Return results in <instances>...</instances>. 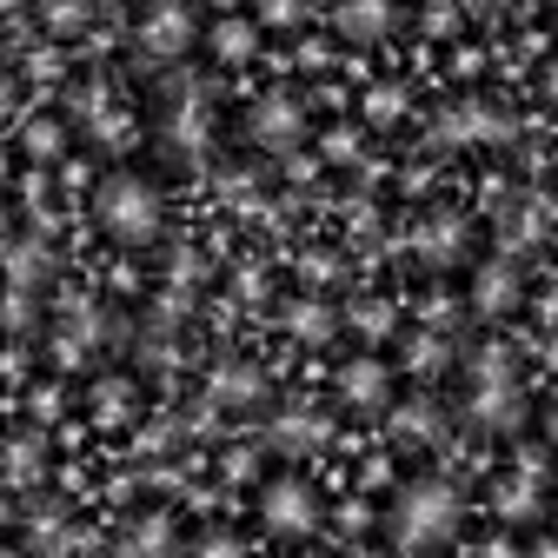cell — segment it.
<instances>
[{
  "label": "cell",
  "instance_id": "cell-43",
  "mask_svg": "<svg viewBox=\"0 0 558 558\" xmlns=\"http://www.w3.org/2000/svg\"><path fill=\"white\" fill-rule=\"evenodd\" d=\"M0 525H8V499H0Z\"/></svg>",
  "mask_w": 558,
  "mask_h": 558
},
{
  "label": "cell",
  "instance_id": "cell-19",
  "mask_svg": "<svg viewBox=\"0 0 558 558\" xmlns=\"http://www.w3.org/2000/svg\"><path fill=\"white\" fill-rule=\"evenodd\" d=\"M0 266H8V287L40 293L47 279H53V246H47V240H14L8 253H0Z\"/></svg>",
  "mask_w": 558,
  "mask_h": 558
},
{
  "label": "cell",
  "instance_id": "cell-8",
  "mask_svg": "<svg viewBox=\"0 0 558 558\" xmlns=\"http://www.w3.org/2000/svg\"><path fill=\"white\" fill-rule=\"evenodd\" d=\"M113 332V319H107V306L100 300H87V293H74V300H60V332H53V360L60 366H81L94 345Z\"/></svg>",
  "mask_w": 558,
  "mask_h": 558
},
{
  "label": "cell",
  "instance_id": "cell-23",
  "mask_svg": "<svg viewBox=\"0 0 558 558\" xmlns=\"http://www.w3.org/2000/svg\"><path fill=\"white\" fill-rule=\"evenodd\" d=\"M206 47H214V60L240 66V60H253V53H259V21H240V14H227V21H214V27H206Z\"/></svg>",
  "mask_w": 558,
  "mask_h": 558
},
{
  "label": "cell",
  "instance_id": "cell-14",
  "mask_svg": "<svg viewBox=\"0 0 558 558\" xmlns=\"http://www.w3.org/2000/svg\"><path fill=\"white\" fill-rule=\"evenodd\" d=\"M339 399L353 405V412H386L392 405V366L360 353V360H345L339 366Z\"/></svg>",
  "mask_w": 558,
  "mask_h": 558
},
{
  "label": "cell",
  "instance_id": "cell-10",
  "mask_svg": "<svg viewBox=\"0 0 558 558\" xmlns=\"http://www.w3.org/2000/svg\"><path fill=\"white\" fill-rule=\"evenodd\" d=\"M326 439H332V418H326L319 405H306V399H300V405H279L272 426H266V446H272L279 459H313Z\"/></svg>",
  "mask_w": 558,
  "mask_h": 558
},
{
  "label": "cell",
  "instance_id": "cell-37",
  "mask_svg": "<svg viewBox=\"0 0 558 558\" xmlns=\"http://www.w3.org/2000/svg\"><path fill=\"white\" fill-rule=\"evenodd\" d=\"M545 439H551V446H558V399H551V405H545Z\"/></svg>",
  "mask_w": 558,
  "mask_h": 558
},
{
  "label": "cell",
  "instance_id": "cell-30",
  "mask_svg": "<svg viewBox=\"0 0 558 558\" xmlns=\"http://www.w3.org/2000/svg\"><path fill=\"white\" fill-rule=\"evenodd\" d=\"M40 319V300L27 293V287H8V293H0V326H8V332H27Z\"/></svg>",
  "mask_w": 558,
  "mask_h": 558
},
{
  "label": "cell",
  "instance_id": "cell-34",
  "mask_svg": "<svg viewBox=\"0 0 558 558\" xmlns=\"http://www.w3.org/2000/svg\"><path fill=\"white\" fill-rule=\"evenodd\" d=\"M326 160H360V133H353V126L326 133Z\"/></svg>",
  "mask_w": 558,
  "mask_h": 558
},
{
  "label": "cell",
  "instance_id": "cell-20",
  "mask_svg": "<svg viewBox=\"0 0 558 558\" xmlns=\"http://www.w3.org/2000/svg\"><path fill=\"white\" fill-rule=\"evenodd\" d=\"M287 332H293L300 345H326V339L339 332V313H332L319 293H300V300H287Z\"/></svg>",
  "mask_w": 558,
  "mask_h": 558
},
{
  "label": "cell",
  "instance_id": "cell-22",
  "mask_svg": "<svg viewBox=\"0 0 558 558\" xmlns=\"http://www.w3.org/2000/svg\"><path fill=\"white\" fill-rule=\"evenodd\" d=\"M87 405H94V418H100V426H126V418H133V405H140V386H133L126 373H107V379H94Z\"/></svg>",
  "mask_w": 558,
  "mask_h": 558
},
{
  "label": "cell",
  "instance_id": "cell-41",
  "mask_svg": "<svg viewBox=\"0 0 558 558\" xmlns=\"http://www.w3.org/2000/svg\"><path fill=\"white\" fill-rule=\"evenodd\" d=\"M538 558H558V545H538Z\"/></svg>",
  "mask_w": 558,
  "mask_h": 558
},
{
  "label": "cell",
  "instance_id": "cell-18",
  "mask_svg": "<svg viewBox=\"0 0 558 558\" xmlns=\"http://www.w3.org/2000/svg\"><path fill=\"white\" fill-rule=\"evenodd\" d=\"M392 433L405 446H439L446 439V405L439 399H405V405H392Z\"/></svg>",
  "mask_w": 558,
  "mask_h": 558
},
{
  "label": "cell",
  "instance_id": "cell-6",
  "mask_svg": "<svg viewBox=\"0 0 558 558\" xmlns=\"http://www.w3.org/2000/svg\"><path fill=\"white\" fill-rule=\"evenodd\" d=\"M246 140L259 154H293L306 140V107L293 94H259L253 113H246Z\"/></svg>",
  "mask_w": 558,
  "mask_h": 558
},
{
  "label": "cell",
  "instance_id": "cell-17",
  "mask_svg": "<svg viewBox=\"0 0 558 558\" xmlns=\"http://www.w3.org/2000/svg\"><path fill=\"white\" fill-rule=\"evenodd\" d=\"M545 227H551V206H545V199H506V214H499V246H506V253H525V246L545 240Z\"/></svg>",
  "mask_w": 558,
  "mask_h": 558
},
{
  "label": "cell",
  "instance_id": "cell-28",
  "mask_svg": "<svg viewBox=\"0 0 558 558\" xmlns=\"http://www.w3.org/2000/svg\"><path fill=\"white\" fill-rule=\"evenodd\" d=\"M345 319H353V332H366V339H386L399 319H392V300H353L345 306Z\"/></svg>",
  "mask_w": 558,
  "mask_h": 558
},
{
  "label": "cell",
  "instance_id": "cell-9",
  "mask_svg": "<svg viewBox=\"0 0 558 558\" xmlns=\"http://www.w3.org/2000/svg\"><path fill=\"white\" fill-rule=\"evenodd\" d=\"M193 8H186V0H147V14H140V53H147V60H180L186 47H193Z\"/></svg>",
  "mask_w": 558,
  "mask_h": 558
},
{
  "label": "cell",
  "instance_id": "cell-38",
  "mask_svg": "<svg viewBox=\"0 0 558 558\" xmlns=\"http://www.w3.org/2000/svg\"><path fill=\"white\" fill-rule=\"evenodd\" d=\"M545 94H551V100H558V60H551V66H545Z\"/></svg>",
  "mask_w": 558,
  "mask_h": 558
},
{
  "label": "cell",
  "instance_id": "cell-15",
  "mask_svg": "<svg viewBox=\"0 0 558 558\" xmlns=\"http://www.w3.org/2000/svg\"><path fill=\"white\" fill-rule=\"evenodd\" d=\"M120 558H180V525L167 512H140L120 525Z\"/></svg>",
  "mask_w": 558,
  "mask_h": 558
},
{
  "label": "cell",
  "instance_id": "cell-44",
  "mask_svg": "<svg viewBox=\"0 0 558 558\" xmlns=\"http://www.w3.org/2000/svg\"><path fill=\"white\" fill-rule=\"evenodd\" d=\"M8 8H14V0H0V14H8Z\"/></svg>",
  "mask_w": 558,
  "mask_h": 558
},
{
  "label": "cell",
  "instance_id": "cell-39",
  "mask_svg": "<svg viewBox=\"0 0 558 558\" xmlns=\"http://www.w3.org/2000/svg\"><path fill=\"white\" fill-rule=\"evenodd\" d=\"M14 107V81H0V113H8Z\"/></svg>",
  "mask_w": 558,
  "mask_h": 558
},
{
  "label": "cell",
  "instance_id": "cell-40",
  "mask_svg": "<svg viewBox=\"0 0 558 558\" xmlns=\"http://www.w3.org/2000/svg\"><path fill=\"white\" fill-rule=\"evenodd\" d=\"M485 8H532V0H485Z\"/></svg>",
  "mask_w": 558,
  "mask_h": 558
},
{
  "label": "cell",
  "instance_id": "cell-36",
  "mask_svg": "<svg viewBox=\"0 0 558 558\" xmlns=\"http://www.w3.org/2000/svg\"><path fill=\"white\" fill-rule=\"evenodd\" d=\"M227 472L233 478H253V452H227Z\"/></svg>",
  "mask_w": 558,
  "mask_h": 558
},
{
  "label": "cell",
  "instance_id": "cell-5",
  "mask_svg": "<svg viewBox=\"0 0 558 558\" xmlns=\"http://www.w3.org/2000/svg\"><path fill=\"white\" fill-rule=\"evenodd\" d=\"M439 147H485V140H512V113H499L493 100H452L433 120Z\"/></svg>",
  "mask_w": 558,
  "mask_h": 558
},
{
  "label": "cell",
  "instance_id": "cell-13",
  "mask_svg": "<svg viewBox=\"0 0 558 558\" xmlns=\"http://www.w3.org/2000/svg\"><path fill=\"white\" fill-rule=\"evenodd\" d=\"M465 246H472V227H465V214H452V206H439V214H426L412 227V253L426 266H459Z\"/></svg>",
  "mask_w": 558,
  "mask_h": 558
},
{
  "label": "cell",
  "instance_id": "cell-25",
  "mask_svg": "<svg viewBox=\"0 0 558 558\" xmlns=\"http://www.w3.org/2000/svg\"><path fill=\"white\" fill-rule=\"evenodd\" d=\"M452 366V345L439 339V332H412L405 339V373H418V379H439Z\"/></svg>",
  "mask_w": 558,
  "mask_h": 558
},
{
  "label": "cell",
  "instance_id": "cell-2",
  "mask_svg": "<svg viewBox=\"0 0 558 558\" xmlns=\"http://www.w3.org/2000/svg\"><path fill=\"white\" fill-rule=\"evenodd\" d=\"M94 220H100V233L107 240H120V246H154L160 240V227H167V199H160V186L147 180V173H107L100 186H94Z\"/></svg>",
  "mask_w": 558,
  "mask_h": 558
},
{
  "label": "cell",
  "instance_id": "cell-26",
  "mask_svg": "<svg viewBox=\"0 0 558 558\" xmlns=\"http://www.w3.org/2000/svg\"><path fill=\"white\" fill-rule=\"evenodd\" d=\"M40 472H47V452H40V439H8V446H0V478L34 485Z\"/></svg>",
  "mask_w": 558,
  "mask_h": 558
},
{
  "label": "cell",
  "instance_id": "cell-42",
  "mask_svg": "<svg viewBox=\"0 0 558 558\" xmlns=\"http://www.w3.org/2000/svg\"><path fill=\"white\" fill-rule=\"evenodd\" d=\"M0 558H27V551H8V545H0Z\"/></svg>",
  "mask_w": 558,
  "mask_h": 558
},
{
  "label": "cell",
  "instance_id": "cell-7",
  "mask_svg": "<svg viewBox=\"0 0 558 558\" xmlns=\"http://www.w3.org/2000/svg\"><path fill=\"white\" fill-rule=\"evenodd\" d=\"M465 412H472V426H478V433H519V426H525L519 373H485V379H472Z\"/></svg>",
  "mask_w": 558,
  "mask_h": 558
},
{
  "label": "cell",
  "instance_id": "cell-35",
  "mask_svg": "<svg viewBox=\"0 0 558 558\" xmlns=\"http://www.w3.org/2000/svg\"><path fill=\"white\" fill-rule=\"evenodd\" d=\"M332 272H339L332 253H306V279H332Z\"/></svg>",
  "mask_w": 558,
  "mask_h": 558
},
{
  "label": "cell",
  "instance_id": "cell-27",
  "mask_svg": "<svg viewBox=\"0 0 558 558\" xmlns=\"http://www.w3.org/2000/svg\"><path fill=\"white\" fill-rule=\"evenodd\" d=\"M40 21H47V34H87L94 0H40Z\"/></svg>",
  "mask_w": 558,
  "mask_h": 558
},
{
  "label": "cell",
  "instance_id": "cell-33",
  "mask_svg": "<svg viewBox=\"0 0 558 558\" xmlns=\"http://www.w3.org/2000/svg\"><path fill=\"white\" fill-rule=\"evenodd\" d=\"M366 113H373V120H399V113H405V94H399V87H373V94H366Z\"/></svg>",
  "mask_w": 558,
  "mask_h": 558
},
{
  "label": "cell",
  "instance_id": "cell-3",
  "mask_svg": "<svg viewBox=\"0 0 558 558\" xmlns=\"http://www.w3.org/2000/svg\"><path fill=\"white\" fill-rule=\"evenodd\" d=\"M319 519H326V506H319V493H313L300 472L259 485V525L266 532H279V538H313Z\"/></svg>",
  "mask_w": 558,
  "mask_h": 558
},
{
  "label": "cell",
  "instance_id": "cell-29",
  "mask_svg": "<svg viewBox=\"0 0 558 558\" xmlns=\"http://www.w3.org/2000/svg\"><path fill=\"white\" fill-rule=\"evenodd\" d=\"M21 147H27L34 160H60V154H66V126H60V120H27Z\"/></svg>",
  "mask_w": 558,
  "mask_h": 558
},
{
  "label": "cell",
  "instance_id": "cell-24",
  "mask_svg": "<svg viewBox=\"0 0 558 558\" xmlns=\"http://www.w3.org/2000/svg\"><path fill=\"white\" fill-rule=\"evenodd\" d=\"M538 506H545V499H538V478H532V472H512V478L499 485V519H506V525L538 519Z\"/></svg>",
  "mask_w": 558,
  "mask_h": 558
},
{
  "label": "cell",
  "instance_id": "cell-21",
  "mask_svg": "<svg viewBox=\"0 0 558 558\" xmlns=\"http://www.w3.org/2000/svg\"><path fill=\"white\" fill-rule=\"evenodd\" d=\"M66 545H74V525H66V506H60V499L34 506V512H27V551H40V558H60Z\"/></svg>",
  "mask_w": 558,
  "mask_h": 558
},
{
  "label": "cell",
  "instance_id": "cell-11",
  "mask_svg": "<svg viewBox=\"0 0 558 558\" xmlns=\"http://www.w3.org/2000/svg\"><path fill=\"white\" fill-rule=\"evenodd\" d=\"M519 300H525V272H519V259H512V253L485 259V266L472 272V313L506 319V313H519Z\"/></svg>",
  "mask_w": 558,
  "mask_h": 558
},
{
  "label": "cell",
  "instance_id": "cell-32",
  "mask_svg": "<svg viewBox=\"0 0 558 558\" xmlns=\"http://www.w3.org/2000/svg\"><path fill=\"white\" fill-rule=\"evenodd\" d=\"M306 0H259V27H300Z\"/></svg>",
  "mask_w": 558,
  "mask_h": 558
},
{
  "label": "cell",
  "instance_id": "cell-45",
  "mask_svg": "<svg viewBox=\"0 0 558 558\" xmlns=\"http://www.w3.org/2000/svg\"><path fill=\"white\" fill-rule=\"evenodd\" d=\"M0 173H8V160H0Z\"/></svg>",
  "mask_w": 558,
  "mask_h": 558
},
{
  "label": "cell",
  "instance_id": "cell-4",
  "mask_svg": "<svg viewBox=\"0 0 558 558\" xmlns=\"http://www.w3.org/2000/svg\"><path fill=\"white\" fill-rule=\"evenodd\" d=\"M160 140H167V154L173 160H199L206 147H214V107H206V94L199 87H173V107H167V120H160Z\"/></svg>",
  "mask_w": 558,
  "mask_h": 558
},
{
  "label": "cell",
  "instance_id": "cell-31",
  "mask_svg": "<svg viewBox=\"0 0 558 558\" xmlns=\"http://www.w3.org/2000/svg\"><path fill=\"white\" fill-rule=\"evenodd\" d=\"M186 558H246V538L240 532H206V538H193Z\"/></svg>",
  "mask_w": 558,
  "mask_h": 558
},
{
  "label": "cell",
  "instance_id": "cell-12",
  "mask_svg": "<svg viewBox=\"0 0 558 558\" xmlns=\"http://www.w3.org/2000/svg\"><path fill=\"white\" fill-rule=\"evenodd\" d=\"M206 405H220V412H259L266 405V373L253 360H220L214 373H206Z\"/></svg>",
  "mask_w": 558,
  "mask_h": 558
},
{
  "label": "cell",
  "instance_id": "cell-1",
  "mask_svg": "<svg viewBox=\"0 0 558 558\" xmlns=\"http://www.w3.org/2000/svg\"><path fill=\"white\" fill-rule=\"evenodd\" d=\"M459 525H465V506L446 478H405L392 493V512H386V532L405 558H426V551L452 545Z\"/></svg>",
  "mask_w": 558,
  "mask_h": 558
},
{
  "label": "cell",
  "instance_id": "cell-16",
  "mask_svg": "<svg viewBox=\"0 0 558 558\" xmlns=\"http://www.w3.org/2000/svg\"><path fill=\"white\" fill-rule=\"evenodd\" d=\"M392 21H399V0H339V34L353 40V47L386 40Z\"/></svg>",
  "mask_w": 558,
  "mask_h": 558
}]
</instances>
